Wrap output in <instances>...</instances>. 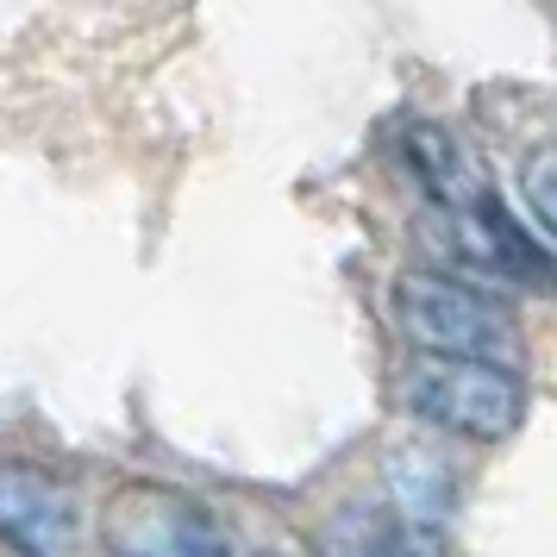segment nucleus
Segmentation results:
<instances>
[{"mask_svg": "<svg viewBox=\"0 0 557 557\" xmlns=\"http://www.w3.org/2000/svg\"><path fill=\"white\" fill-rule=\"evenodd\" d=\"M388 313L413 351L432 357H482L520 370V320L507 313L495 288H482L451 270H401L388 288Z\"/></svg>", "mask_w": 557, "mask_h": 557, "instance_id": "1", "label": "nucleus"}, {"mask_svg": "<svg viewBox=\"0 0 557 557\" xmlns=\"http://www.w3.org/2000/svg\"><path fill=\"white\" fill-rule=\"evenodd\" d=\"M395 401L420 426L470 445H502L527 420V376L513 363H482V357H432L413 351L395 376Z\"/></svg>", "mask_w": 557, "mask_h": 557, "instance_id": "2", "label": "nucleus"}, {"mask_svg": "<svg viewBox=\"0 0 557 557\" xmlns=\"http://www.w3.org/2000/svg\"><path fill=\"white\" fill-rule=\"evenodd\" d=\"M107 557H232L220 520L170 482H126L101 513Z\"/></svg>", "mask_w": 557, "mask_h": 557, "instance_id": "3", "label": "nucleus"}, {"mask_svg": "<svg viewBox=\"0 0 557 557\" xmlns=\"http://www.w3.org/2000/svg\"><path fill=\"white\" fill-rule=\"evenodd\" d=\"M0 545L13 557H76L82 502L45 463L7 457L0 463Z\"/></svg>", "mask_w": 557, "mask_h": 557, "instance_id": "4", "label": "nucleus"}, {"mask_svg": "<svg viewBox=\"0 0 557 557\" xmlns=\"http://www.w3.org/2000/svg\"><path fill=\"white\" fill-rule=\"evenodd\" d=\"M401 157H407L413 182L426 188V201L438 207V213H463V207L495 201V188H488V176L476 170V157L463 151V138L445 132V126H432V120H413V126L401 132Z\"/></svg>", "mask_w": 557, "mask_h": 557, "instance_id": "5", "label": "nucleus"}, {"mask_svg": "<svg viewBox=\"0 0 557 557\" xmlns=\"http://www.w3.org/2000/svg\"><path fill=\"white\" fill-rule=\"evenodd\" d=\"M382 482H388V513L407 520L413 532L438 539V527L451 520V507H457L451 470H445L426 445H395L388 463H382Z\"/></svg>", "mask_w": 557, "mask_h": 557, "instance_id": "6", "label": "nucleus"}, {"mask_svg": "<svg viewBox=\"0 0 557 557\" xmlns=\"http://www.w3.org/2000/svg\"><path fill=\"white\" fill-rule=\"evenodd\" d=\"M520 201H527L539 238L557 245V151H532L527 157V170H520Z\"/></svg>", "mask_w": 557, "mask_h": 557, "instance_id": "7", "label": "nucleus"}]
</instances>
